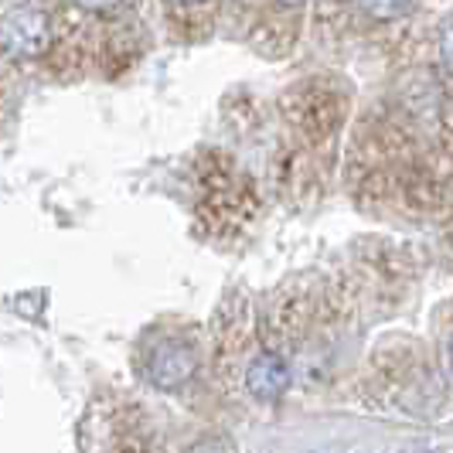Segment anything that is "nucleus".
Returning <instances> with one entry per match:
<instances>
[{
    "instance_id": "423d86ee",
    "label": "nucleus",
    "mask_w": 453,
    "mask_h": 453,
    "mask_svg": "<svg viewBox=\"0 0 453 453\" xmlns=\"http://www.w3.org/2000/svg\"><path fill=\"white\" fill-rule=\"evenodd\" d=\"M140 55H143L140 38H136L130 27H119V31H113V35L99 45V68H103L110 79H119V75H127V72L140 62Z\"/></svg>"
},
{
    "instance_id": "39448f33",
    "label": "nucleus",
    "mask_w": 453,
    "mask_h": 453,
    "mask_svg": "<svg viewBox=\"0 0 453 453\" xmlns=\"http://www.w3.org/2000/svg\"><path fill=\"white\" fill-rule=\"evenodd\" d=\"M45 65L51 75H58V79H79L86 68H89V42L79 35V31H62L58 38H55V45L51 51L45 55Z\"/></svg>"
},
{
    "instance_id": "0eeeda50",
    "label": "nucleus",
    "mask_w": 453,
    "mask_h": 453,
    "mask_svg": "<svg viewBox=\"0 0 453 453\" xmlns=\"http://www.w3.org/2000/svg\"><path fill=\"white\" fill-rule=\"evenodd\" d=\"M372 21H399L403 14H409L412 0H355Z\"/></svg>"
},
{
    "instance_id": "20e7f679",
    "label": "nucleus",
    "mask_w": 453,
    "mask_h": 453,
    "mask_svg": "<svg viewBox=\"0 0 453 453\" xmlns=\"http://www.w3.org/2000/svg\"><path fill=\"white\" fill-rule=\"evenodd\" d=\"M246 388L259 403H276L290 388V365L280 351H259L246 368Z\"/></svg>"
},
{
    "instance_id": "f03ea898",
    "label": "nucleus",
    "mask_w": 453,
    "mask_h": 453,
    "mask_svg": "<svg viewBox=\"0 0 453 453\" xmlns=\"http://www.w3.org/2000/svg\"><path fill=\"white\" fill-rule=\"evenodd\" d=\"M283 113L303 136H327L341 119L338 96L320 86V82H303L283 99Z\"/></svg>"
},
{
    "instance_id": "7ed1b4c3",
    "label": "nucleus",
    "mask_w": 453,
    "mask_h": 453,
    "mask_svg": "<svg viewBox=\"0 0 453 453\" xmlns=\"http://www.w3.org/2000/svg\"><path fill=\"white\" fill-rule=\"evenodd\" d=\"M195 372H198V355L188 341H160L147 358V379L164 392L188 386L195 379Z\"/></svg>"
},
{
    "instance_id": "9d476101",
    "label": "nucleus",
    "mask_w": 453,
    "mask_h": 453,
    "mask_svg": "<svg viewBox=\"0 0 453 453\" xmlns=\"http://www.w3.org/2000/svg\"><path fill=\"white\" fill-rule=\"evenodd\" d=\"M116 453H154V447H150V440H147V436H143V440H140V436H130V440H123V443H119V450Z\"/></svg>"
},
{
    "instance_id": "1a4fd4ad",
    "label": "nucleus",
    "mask_w": 453,
    "mask_h": 453,
    "mask_svg": "<svg viewBox=\"0 0 453 453\" xmlns=\"http://www.w3.org/2000/svg\"><path fill=\"white\" fill-rule=\"evenodd\" d=\"M79 11H86V14H110V11H116L123 0H72Z\"/></svg>"
},
{
    "instance_id": "f8f14e48",
    "label": "nucleus",
    "mask_w": 453,
    "mask_h": 453,
    "mask_svg": "<svg viewBox=\"0 0 453 453\" xmlns=\"http://www.w3.org/2000/svg\"><path fill=\"white\" fill-rule=\"evenodd\" d=\"M167 4H174V7H191V4H202V0H167Z\"/></svg>"
},
{
    "instance_id": "f257e3e1",
    "label": "nucleus",
    "mask_w": 453,
    "mask_h": 453,
    "mask_svg": "<svg viewBox=\"0 0 453 453\" xmlns=\"http://www.w3.org/2000/svg\"><path fill=\"white\" fill-rule=\"evenodd\" d=\"M55 21L45 7L24 4L0 18V55L14 62H35L45 58L55 45Z\"/></svg>"
},
{
    "instance_id": "6e6552de",
    "label": "nucleus",
    "mask_w": 453,
    "mask_h": 453,
    "mask_svg": "<svg viewBox=\"0 0 453 453\" xmlns=\"http://www.w3.org/2000/svg\"><path fill=\"white\" fill-rule=\"evenodd\" d=\"M440 62L453 75V11L440 24Z\"/></svg>"
},
{
    "instance_id": "ddd939ff",
    "label": "nucleus",
    "mask_w": 453,
    "mask_h": 453,
    "mask_svg": "<svg viewBox=\"0 0 453 453\" xmlns=\"http://www.w3.org/2000/svg\"><path fill=\"white\" fill-rule=\"evenodd\" d=\"M283 7H296V4H303V0H280Z\"/></svg>"
},
{
    "instance_id": "4468645a",
    "label": "nucleus",
    "mask_w": 453,
    "mask_h": 453,
    "mask_svg": "<svg viewBox=\"0 0 453 453\" xmlns=\"http://www.w3.org/2000/svg\"><path fill=\"white\" fill-rule=\"evenodd\" d=\"M450 368H453V338H450Z\"/></svg>"
},
{
    "instance_id": "9b49d317",
    "label": "nucleus",
    "mask_w": 453,
    "mask_h": 453,
    "mask_svg": "<svg viewBox=\"0 0 453 453\" xmlns=\"http://www.w3.org/2000/svg\"><path fill=\"white\" fill-rule=\"evenodd\" d=\"M195 453H226V450H222V443H219V440H208V443H202Z\"/></svg>"
}]
</instances>
